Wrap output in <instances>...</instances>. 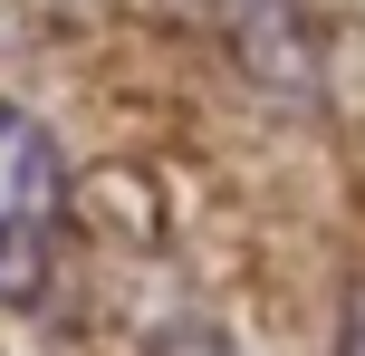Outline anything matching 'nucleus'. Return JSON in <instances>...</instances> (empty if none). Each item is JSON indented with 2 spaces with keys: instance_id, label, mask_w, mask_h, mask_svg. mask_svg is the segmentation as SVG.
<instances>
[{
  "instance_id": "f257e3e1",
  "label": "nucleus",
  "mask_w": 365,
  "mask_h": 356,
  "mask_svg": "<svg viewBox=\"0 0 365 356\" xmlns=\"http://www.w3.org/2000/svg\"><path fill=\"white\" fill-rule=\"evenodd\" d=\"M68 231V164L29 106H0V308H38Z\"/></svg>"
},
{
  "instance_id": "f03ea898",
  "label": "nucleus",
  "mask_w": 365,
  "mask_h": 356,
  "mask_svg": "<svg viewBox=\"0 0 365 356\" xmlns=\"http://www.w3.org/2000/svg\"><path fill=\"white\" fill-rule=\"evenodd\" d=\"M336 356H365V280L346 289V308H336Z\"/></svg>"
},
{
  "instance_id": "7ed1b4c3",
  "label": "nucleus",
  "mask_w": 365,
  "mask_h": 356,
  "mask_svg": "<svg viewBox=\"0 0 365 356\" xmlns=\"http://www.w3.org/2000/svg\"><path fill=\"white\" fill-rule=\"evenodd\" d=\"M164 356H231V337H221V327H173V337H164Z\"/></svg>"
}]
</instances>
